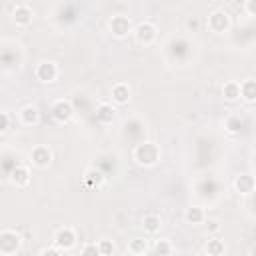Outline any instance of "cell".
<instances>
[{"label": "cell", "instance_id": "6da1fadb", "mask_svg": "<svg viewBox=\"0 0 256 256\" xmlns=\"http://www.w3.org/2000/svg\"><path fill=\"white\" fill-rule=\"evenodd\" d=\"M134 160L140 166H154L160 160V148L154 142H142L134 148Z\"/></svg>", "mask_w": 256, "mask_h": 256}, {"label": "cell", "instance_id": "7a4b0ae2", "mask_svg": "<svg viewBox=\"0 0 256 256\" xmlns=\"http://www.w3.org/2000/svg\"><path fill=\"white\" fill-rule=\"evenodd\" d=\"M18 248H20V236L14 230H2V234H0V252L4 256H10Z\"/></svg>", "mask_w": 256, "mask_h": 256}, {"label": "cell", "instance_id": "3957f363", "mask_svg": "<svg viewBox=\"0 0 256 256\" xmlns=\"http://www.w3.org/2000/svg\"><path fill=\"white\" fill-rule=\"evenodd\" d=\"M72 114H74V106H72V102L70 100H64V98H60V100H56L54 104H52V116H54V120L56 122H68L70 118H72Z\"/></svg>", "mask_w": 256, "mask_h": 256}, {"label": "cell", "instance_id": "277c9868", "mask_svg": "<svg viewBox=\"0 0 256 256\" xmlns=\"http://www.w3.org/2000/svg\"><path fill=\"white\" fill-rule=\"evenodd\" d=\"M76 244V234L70 226H64L60 228L56 234H54V246L60 248V250H70L72 246Z\"/></svg>", "mask_w": 256, "mask_h": 256}, {"label": "cell", "instance_id": "5b68a950", "mask_svg": "<svg viewBox=\"0 0 256 256\" xmlns=\"http://www.w3.org/2000/svg\"><path fill=\"white\" fill-rule=\"evenodd\" d=\"M228 26H230V18H228V14L224 12V10H214V12H210V16H208V28L212 30V32H226L228 30Z\"/></svg>", "mask_w": 256, "mask_h": 256}, {"label": "cell", "instance_id": "8992f818", "mask_svg": "<svg viewBox=\"0 0 256 256\" xmlns=\"http://www.w3.org/2000/svg\"><path fill=\"white\" fill-rule=\"evenodd\" d=\"M110 30H112V34H114L116 38H124L128 32H132L130 18H128V16H122V14L112 16V20H110Z\"/></svg>", "mask_w": 256, "mask_h": 256}, {"label": "cell", "instance_id": "52a82bcc", "mask_svg": "<svg viewBox=\"0 0 256 256\" xmlns=\"http://www.w3.org/2000/svg\"><path fill=\"white\" fill-rule=\"evenodd\" d=\"M52 162V150L48 146H36L30 152V164L38 166V168H46Z\"/></svg>", "mask_w": 256, "mask_h": 256}, {"label": "cell", "instance_id": "ba28073f", "mask_svg": "<svg viewBox=\"0 0 256 256\" xmlns=\"http://www.w3.org/2000/svg\"><path fill=\"white\" fill-rule=\"evenodd\" d=\"M134 36L140 44H150L154 38H156V26L150 24V22H140L136 28H134Z\"/></svg>", "mask_w": 256, "mask_h": 256}, {"label": "cell", "instance_id": "9c48e42d", "mask_svg": "<svg viewBox=\"0 0 256 256\" xmlns=\"http://www.w3.org/2000/svg\"><path fill=\"white\" fill-rule=\"evenodd\" d=\"M36 78L42 82H54L58 78V66L54 62H40L36 66Z\"/></svg>", "mask_w": 256, "mask_h": 256}, {"label": "cell", "instance_id": "30bf717a", "mask_svg": "<svg viewBox=\"0 0 256 256\" xmlns=\"http://www.w3.org/2000/svg\"><path fill=\"white\" fill-rule=\"evenodd\" d=\"M12 20L18 24V26H28L32 22V10L28 4H18L14 10H12Z\"/></svg>", "mask_w": 256, "mask_h": 256}, {"label": "cell", "instance_id": "8fae6325", "mask_svg": "<svg viewBox=\"0 0 256 256\" xmlns=\"http://www.w3.org/2000/svg\"><path fill=\"white\" fill-rule=\"evenodd\" d=\"M234 188H236L240 194H250V192H254V188H256V180H254L250 174H240V176L234 180Z\"/></svg>", "mask_w": 256, "mask_h": 256}, {"label": "cell", "instance_id": "7c38bea8", "mask_svg": "<svg viewBox=\"0 0 256 256\" xmlns=\"http://www.w3.org/2000/svg\"><path fill=\"white\" fill-rule=\"evenodd\" d=\"M10 182L14 186H26L30 182V172L26 166H16L12 172H10Z\"/></svg>", "mask_w": 256, "mask_h": 256}, {"label": "cell", "instance_id": "4fadbf2b", "mask_svg": "<svg viewBox=\"0 0 256 256\" xmlns=\"http://www.w3.org/2000/svg\"><path fill=\"white\" fill-rule=\"evenodd\" d=\"M112 100L116 104H126L130 100V88H128V84H124V82L114 84L112 86Z\"/></svg>", "mask_w": 256, "mask_h": 256}, {"label": "cell", "instance_id": "5bb4252c", "mask_svg": "<svg viewBox=\"0 0 256 256\" xmlns=\"http://www.w3.org/2000/svg\"><path fill=\"white\" fill-rule=\"evenodd\" d=\"M114 116H116V110H114L110 104H106V102H102V104L96 108V120H98L100 124H110V122L114 120Z\"/></svg>", "mask_w": 256, "mask_h": 256}, {"label": "cell", "instance_id": "9a60e30c", "mask_svg": "<svg viewBox=\"0 0 256 256\" xmlns=\"http://www.w3.org/2000/svg\"><path fill=\"white\" fill-rule=\"evenodd\" d=\"M38 118H40V112H38V108L32 106V104H28V106H24V108L20 110V120H22V124H26V126L36 124Z\"/></svg>", "mask_w": 256, "mask_h": 256}, {"label": "cell", "instance_id": "2e32d148", "mask_svg": "<svg viewBox=\"0 0 256 256\" xmlns=\"http://www.w3.org/2000/svg\"><path fill=\"white\" fill-rule=\"evenodd\" d=\"M240 98H244L248 102H254L256 100V80L248 78V80L240 82Z\"/></svg>", "mask_w": 256, "mask_h": 256}, {"label": "cell", "instance_id": "e0dca14e", "mask_svg": "<svg viewBox=\"0 0 256 256\" xmlns=\"http://www.w3.org/2000/svg\"><path fill=\"white\" fill-rule=\"evenodd\" d=\"M222 94H224V98L230 100V102L238 100V98H240V82H236V80H228V82L222 86Z\"/></svg>", "mask_w": 256, "mask_h": 256}, {"label": "cell", "instance_id": "ac0fdd59", "mask_svg": "<svg viewBox=\"0 0 256 256\" xmlns=\"http://www.w3.org/2000/svg\"><path fill=\"white\" fill-rule=\"evenodd\" d=\"M84 182H86L88 186H92V188H100V186L104 184V174H102L100 170H96V168H90V170H86V174H84Z\"/></svg>", "mask_w": 256, "mask_h": 256}, {"label": "cell", "instance_id": "d6986e66", "mask_svg": "<svg viewBox=\"0 0 256 256\" xmlns=\"http://www.w3.org/2000/svg\"><path fill=\"white\" fill-rule=\"evenodd\" d=\"M184 218H186L188 224H202V222H204V210H202L200 206H190V208L186 210Z\"/></svg>", "mask_w": 256, "mask_h": 256}, {"label": "cell", "instance_id": "ffe728a7", "mask_svg": "<svg viewBox=\"0 0 256 256\" xmlns=\"http://www.w3.org/2000/svg\"><path fill=\"white\" fill-rule=\"evenodd\" d=\"M224 250H226V246L218 238H212L206 242V254L208 256H224Z\"/></svg>", "mask_w": 256, "mask_h": 256}, {"label": "cell", "instance_id": "44dd1931", "mask_svg": "<svg viewBox=\"0 0 256 256\" xmlns=\"http://www.w3.org/2000/svg\"><path fill=\"white\" fill-rule=\"evenodd\" d=\"M160 228H162V220H160L156 214L144 216V230H146L148 234H156Z\"/></svg>", "mask_w": 256, "mask_h": 256}, {"label": "cell", "instance_id": "7402d4cb", "mask_svg": "<svg viewBox=\"0 0 256 256\" xmlns=\"http://www.w3.org/2000/svg\"><path fill=\"white\" fill-rule=\"evenodd\" d=\"M146 248H148V244H146V240H144V238H134V240L128 244V250H130V254H134V256L144 254V252H146Z\"/></svg>", "mask_w": 256, "mask_h": 256}, {"label": "cell", "instance_id": "603a6c76", "mask_svg": "<svg viewBox=\"0 0 256 256\" xmlns=\"http://www.w3.org/2000/svg\"><path fill=\"white\" fill-rule=\"evenodd\" d=\"M80 256H102V252H100L98 244L90 242V244H84V246H82V252H80Z\"/></svg>", "mask_w": 256, "mask_h": 256}, {"label": "cell", "instance_id": "cb8c5ba5", "mask_svg": "<svg viewBox=\"0 0 256 256\" xmlns=\"http://www.w3.org/2000/svg\"><path fill=\"white\" fill-rule=\"evenodd\" d=\"M98 248H100L102 256H110V254L114 252V244H112L110 240H106V238H102V240L98 242Z\"/></svg>", "mask_w": 256, "mask_h": 256}, {"label": "cell", "instance_id": "d4e9b609", "mask_svg": "<svg viewBox=\"0 0 256 256\" xmlns=\"http://www.w3.org/2000/svg\"><path fill=\"white\" fill-rule=\"evenodd\" d=\"M170 250H172V246H170L168 240H158V242H156V252H158L160 256H168Z\"/></svg>", "mask_w": 256, "mask_h": 256}, {"label": "cell", "instance_id": "484cf974", "mask_svg": "<svg viewBox=\"0 0 256 256\" xmlns=\"http://www.w3.org/2000/svg\"><path fill=\"white\" fill-rule=\"evenodd\" d=\"M244 8H246V12H248L250 16H256V0H248Z\"/></svg>", "mask_w": 256, "mask_h": 256}, {"label": "cell", "instance_id": "4316f807", "mask_svg": "<svg viewBox=\"0 0 256 256\" xmlns=\"http://www.w3.org/2000/svg\"><path fill=\"white\" fill-rule=\"evenodd\" d=\"M0 118H2L0 132H6V130H8V112H2V114H0Z\"/></svg>", "mask_w": 256, "mask_h": 256}, {"label": "cell", "instance_id": "83f0119b", "mask_svg": "<svg viewBox=\"0 0 256 256\" xmlns=\"http://www.w3.org/2000/svg\"><path fill=\"white\" fill-rule=\"evenodd\" d=\"M208 228H210V232L220 230V226H218V222H216V220H208Z\"/></svg>", "mask_w": 256, "mask_h": 256}, {"label": "cell", "instance_id": "f1b7e54d", "mask_svg": "<svg viewBox=\"0 0 256 256\" xmlns=\"http://www.w3.org/2000/svg\"><path fill=\"white\" fill-rule=\"evenodd\" d=\"M42 256H58V254H56L52 248H48V250H44V252H42Z\"/></svg>", "mask_w": 256, "mask_h": 256}, {"label": "cell", "instance_id": "f546056e", "mask_svg": "<svg viewBox=\"0 0 256 256\" xmlns=\"http://www.w3.org/2000/svg\"><path fill=\"white\" fill-rule=\"evenodd\" d=\"M250 256H256V244L250 248Z\"/></svg>", "mask_w": 256, "mask_h": 256}]
</instances>
